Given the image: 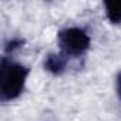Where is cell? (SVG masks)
I'll return each mask as SVG.
<instances>
[{
  "label": "cell",
  "mask_w": 121,
  "mask_h": 121,
  "mask_svg": "<svg viewBox=\"0 0 121 121\" xmlns=\"http://www.w3.org/2000/svg\"><path fill=\"white\" fill-rule=\"evenodd\" d=\"M29 69L20 63L3 57L0 64V97L2 101L17 98L26 87Z\"/></svg>",
  "instance_id": "6da1fadb"
},
{
  "label": "cell",
  "mask_w": 121,
  "mask_h": 121,
  "mask_svg": "<svg viewBox=\"0 0 121 121\" xmlns=\"http://www.w3.org/2000/svg\"><path fill=\"white\" fill-rule=\"evenodd\" d=\"M58 46L63 54L67 57H80L90 47V36L84 29L80 27H66L57 34Z\"/></svg>",
  "instance_id": "7a4b0ae2"
},
{
  "label": "cell",
  "mask_w": 121,
  "mask_h": 121,
  "mask_svg": "<svg viewBox=\"0 0 121 121\" xmlns=\"http://www.w3.org/2000/svg\"><path fill=\"white\" fill-rule=\"evenodd\" d=\"M67 60H69V57L66 54H63L61 51L60 53H51L44 60V69L48 73L58 76L64 71V69L67 66Z\"/></svg>",
  "instance_id": "3957f363"
},
{
  "label": "cell",
  "mask_w": 121,
  "mask_h": 121,
  "mask_svg": "<svg viewBox=\"0 0 121 121\" xmlns=\"http://www.w3.org/2000/svg\"><path fill=\"white\" fill-rule=\"evenodd\" d=\"M105 16L112 24L121 23V2H104Z\"/></svg>",
  "instance_id": "277c9868"
},
{
  "label": "cell",
  "mask_w": 121,
  "mask_h": 121,
  "mask_svg": "<svg viewBox=\"0 0 121 121\" xmlns=\"http://www.w3.org/2000/svg\"><path fill=\"white\" fill-rule=\"evenodd\" d=\"M117 94H118V97L121 100V71L117 76Z\"/></svg>",
  "instance_id": "5b68a950"
}]
</instances>
